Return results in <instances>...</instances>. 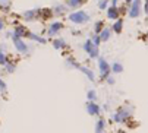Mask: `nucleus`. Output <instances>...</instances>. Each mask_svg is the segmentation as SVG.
Wrapping results in <instances>:
<instances>
[{
  "instance_id": "obj_1",
  "label": "nucleus",
  "mask_w": 148,
  "mask_h": 133,
  "mask_svg": "<svg viewBox=\"0 0 148 133\" xmlns=\"http://www.w3.org/2000/svg\"><path fill=\"white\" fill-rule=\"evenodd\" d=\"M69 19L73 22V24H84L90 19V16L84 12V10H79V12H73L69 15Z\"/></svg>"
},
{
  "instance_id": "obj_2",
  "label": "nucleus",
  "mask_w": 148,
  "mask_h": 133,
  "mask_svg": "<svg viewBox=\"0 0 148 133\" xmlns=\"http://www.w3.org/2000/svg\"><path fill=\"white\" fill-rule=\"evenodd\" d=\"M84 50H85L92 59L98 57V48H97V46H94V44H92L91 40H88L85 44H84Z\"/></svg>"
},
{
  "instance_id": "obj_3",
  "label": "nucleus",
  "mask_w": 148,
  "mask_h": 133,
  "mask_svg": "<svg viewBox=\"0 0 148 133\" xmlns=\"http://www.w3.org/2000/svg\"><path fill=\"white\" fill-rule=\"evenodd\" d=\"M139 13H141V2L139 0H134L132 8L129 10V15H131V18H136Z\"/></svg>"
},
{
  "instance_id": "obj_4",
  "label": "nucleus",
  "mask_w": 148,
  "mask_h": 133,
  "mask_svg": "<svg viewBox=\"0 0 148 133\" xmlns=\"http://www.w3.org/2000/svg\"><path fill=\"white\" fill-rule=\"evenodd\" d=\"M98 66H100V72H101V75H103V76H107L109 72H110V66H109V63L106 61L104 59H98Z\"/></svg>"
},
{
  "instance_id": "obj_5",
  "label": "nucleus",
  "mask_w": 148,
  "mask_h": 133,
  "mask_svg": "<svg viewBox=\"0 0 148 133\" xmlns=\"http://www.w3.org/2000/svg\"><path fill=\"white\" fill-rule=\"evenodd\" d=\"M128 117H129V111H128V110H125V108H122L119 113L114 114V121H125Z\"/></svg>"
},
{
  "instance_id": "obj_6",
  "label": "nucleus",
  "mask_w": 148,
  "mask_h": 133,
  "mask_svg": "<svg viewBox=\"0 0 148 133\" xmlns=\"http://www.w3.org/2000/svg\"><path fill=\"white\" fill-rule=\"evenodd\" d=\"M13 42H15V46L16 48L21 51V53H27L28 51V47H27V44L21 40V38H13Z\"/></svg>"
},
{
  "instance_id": "obj_7",
  "label": "nucleus",
  "mask_w": 148,
  "mask_h": 133,
  "mask_svg": "<svg viewBox=\"0 0 148 133\" xmlns=\"http://www.w3.org/2000/svg\"><path fill=\"white\" fill-rule=\"evenodd\" d=\"M87 110H88V113H90V114H92V116H95V114H98V113H100V107H98L95 102H92V101L87 104Z\"/></svg>"
},
{
  "instance_id": "obj_8",
  "label": "nucleus",
  "mask_w": 148,
  "mask_h": 133,
  "mask_svg": "<svg viewBox=\"0 0 148 133\" xmlns=\"http://www.w3.org/2000/svg\"><path fill=\"white\" fill-rule=\"evenodd\" d=\"M62 24H60V22H54V24H51L50 25V28H49V35H56L60 29H62Z\"/></svg>"
},
{
  "instance_id": "obj_9",
  "label": "nucleus",
  "mask_w": 148,
  "mask_h": 133,
  "mask_svg": "<svg viewBox=\"0 0 148 133\" xmlns=\"http://www.w3.org/2000/svg\"><path fill=\"white\" fill-rule=\"evenodd\" d=\"M117 16H119V10H117L116 6H112V8L107 9V18L109 19H117Z\"/></svg>"
},
{
  "instance_id": "obj_10",
  "label": "nucleus",
  "mask_w": 148,
  "mask_h": 133,
  "mask_svg": "<svg viewBox=\"0 0 148 133\" xmlns=\"http://www.w3.org/2000/svg\"><path fill=\"white\" fill-rule=\"evenodd\" d=\"M27 35V29L24 27H16L15 32H13V38H21V37H25Z\"/></svg>"
},
{
  "instance_id": "obj_11",
  "label": "nucleus",
  "mask_w": 148,
  "mask_h": 133,
  "mask_svg": "<svg viewBox=\"0 0 148 133\" xmlns=\"http://www.w3.org/2000/svg\"><path fill=\"white\" fill-rule=\"evenodd\" d=\"M40 13H41L40 10H28V12L24 13V18H25L27 20H32V19H34L35 16H38Z\"/></svg>"
},
{
  "instance_id": "obj_12",
  "label": "nucleus",
  "mask_w": 148,
  "mask_h": 133,
  "mask_svg": "<svg viewBox=\"0 0 148 133\" xmlns=\"http://www.w3.org/2000/svg\"><path fill=\"white\" fill-rule=\"evenodd\" d=\"M78 69H79V70H81L82 73H85V75H87V76H88V78H90L91 80L94 79V73H92V72H91L90 69H87V68H82V66H79Z\"/></svg>"
},
{
  "instance_id": "obj_13",
  "label": "nucleus",
  "mask_w": 148,
  "mask_h": 133,
  "mask_svg": "<svg viewBox=\"0 0 148 133\" xmlns=\"http://www.w3.org/2000/svg\"><path fill=\"white\" fill-rule=\"evenodd\" d=\"M109 37H110V29L106 28V29L101 31V35H100V40H101V41H107Z\"/></svg>"
},
{
  "instance_id": "obj_14",
  "label": "nucleus",
  "mask_w": 148,
  "mask_h": 133,
  "mask_svg": "<svg viewBox=\"0 0 148 133\" xmlns=\"http://www.w3.org/2000/svg\"><path fill=\"white\" fill-rule=\"evenodd\" d=\"M84 3V0H68V5L71 6V8H78V6H81Z\"/></svg>"
},
{
  "instance_id": "obj_15",
  "label": "nucleus",
  "mask_w": 148,
  "mask_h": 133,
  "mask_svg": "<svg viewBox=\"0 0 148 133\" xmlns=\"http://www.w3.org/2000/svg\"><path fill=\"white\" fill-rule=\"evenodd\" d=\"M53 46H54V48H63V47H65V41H63V40H56L54 42H53Z\"/></svg>"
},
{
  "instance_id": "obj_16",
  "label": "nucleus",
  "mask_w": 148,
  "mask_h": 133,
  "mask_svg": "<svg viewBox=\"0 0 148 133\" xmlns=\"http://www.w3.org/2000/svg\"><path fill=\"white\" fill-rule=\"evenodd\" d=\"M114 73H120L122 70H123V68H122V64H119V63H114L113 66H112V68H110Z\"/></svg>"
},
{
  "instance_id": "obj_17",
  "label": "nucleus",
  "mask_w": 148,
  "mask_h": 133,
  "mask_svg": "<svg viewBox=\"0 0 148 133\" xmlns=\"http://www.w3.org/2000/svg\"><path fill=\"white\" fill-rule=\"evenodd\" d=\"M103 129H104V120H98L95 132H97V133H101V132H103Z\"/></svg>"
},
{
  "instance_id": "obj_18",
  "label": "nucleus",
  "mask_w": 148,
  "mask_h": 133,
  "mask_svg": "<svg viewBox=\"0 0 148 133\" xmlns=\"http://www.w3.org/2000/svg\"><path fill=\"white\" fill-rule=\"evenodd\" d=\"M113 29L119 34L120 31H122V20H116V24H114V27H113Z\"/></svg>"
},
{
  "instance_id": "obj_19",
  "label": "nucleus",
  "mask_w": 148,
  "mask_h": 133,
  "mask_svg": "<svg viewBox=\"0 0 148 133\" xmlns=\"http://www.w3.org/2000/svg\"><path fill=\"white\" fill-rule=\"evenodd\" d=\"M28 37H29V38H32V40H35V41H40V42H46V40H44V38L37 37L35 34H28Z\"/></svg>"
},
{
  "instance_id": "obj_20",
  "label": "nucleus",
  "mask_w": 148,
  "mask_h": 133,
  "mask_svg": "<svg viewBox=\"0 0 148 133\" xmlns=\"http://www.w3.org/2000/svg\"><path fill=\"white\" fill-rule=\"evenodd\" d=\"M54 10H56V13H57V15H60V13H63V10H66V8L59 5V6H56V9H54Z\"/></svg>"
},
{
  "instance_id": "obj_21",
  "label": "nucleus",
  "mask_w": 148,
  "mask_h": 133,
  "mask_svg": "<svg viewBox=\"0 0 148 133\" xmlns=\"http://www.w3.org/2000/svg\"><path fill=\"white\" fill-rule=\"evenodd\" d=\"M101 28H103V22H97V24H95V32H97V34H100Z\"/></svg>"
},
{
  "instance_id": "obj_22",
  "label": "nucleus",
  "mask_w": 148,
  "mask_h": 133,
  "mask_svg": "<svg viewBox=\"0 0 148 133\" xmlns=\"http://www.w3.org/2000/svg\"><path fill=\"white\" fill-rule=\"evenodd\" d=\"M91 41H92V44H94V46H98V42H100L101 40H100V37H98V35H94V38H92Z\"/></svg>"
},
{
  "instance_id": "obj_23",
  "label": "nucleus",
  "mask_w": 148,
  "mask_h": 133,
  "mask_svg": "<svg viewBox=\"0 0 148 133\" xmlns=\"http://www.w3.org/2000/svg\"><path fill=\"white\" fill-rule=\"evenodd\" d=\"M107 3H109V0H101V2H100V9H104L106 6H107Z\"/></svg>"
},
{
  "instance_id": "obj_24",
  "label": "nucleus",
  "mask_w": 148,
  "mask_h": 133,
  "mask_svg": "<svg viewBox=\"0 0 148 133\" xmlns=\"http://www.w3.org/2000/svg\"><path fill=\"white\" fill-rule=\"evenodd\" d=\"M0 64H6V57L2 53H0Z\"/></svg>"
},
{
  "instance_id": "obj_25",
  "label": "nucleus",
  "mask_w": 148,
  "mask_h": 133,
  "mask_svg": "<svg viewBox=\"0 0 148 133\" xmlns=\"http://www.w3.org/2000/svg\"><path fill=\"white\" fill-rule=\"evenodd\" d=\"M0 89H2V91H3V92H5V91H6V85H5V83H3V80H2V79H0Z\"/></svg>"
},
{
  "instance_id": "obj_26",
  "label": "nucleus",
  "mask_w": 148,
  "mask_h": 133,
  "mask_svg": "<svg viewBox=\"0 0 148 133\" xmlns=\"http://www.w3.org/2000/svg\"><path fill=\"white\" fill-rule=\"evenodd\" d=\"M6 68H8V72H13L15 70V66L13 64H6Z\"/></svg>"
},
{
  "instance_id": "obj_27",
  "label": "nucleus",
  "mask_w": 148,
  "mask_h": 133,
  "mask_svg": "<svg viewBox=\"0 0 148 133\" xmlns=\"http://www.w3.org/2000/svg\"><path fill=\"white\" fill-rule=\"evenodd\" d=\"M88 98H90V100H94V98H95V92H94V91H90V92H88Z\"/></svg>"
},
{
  "instance_id": "obj_28",
  "label": "nucleus",
  "mask_w": 148,
  "mask_h": 133,
  "mask_svg": "<svg viewBox=\"0 0 148 133\" xmlns=\"http://www.w3.org/2000/svg\"><path fill=\"white\" fill-rule=\"evenodd\" d=\"M117 2H119V0H112V3H113V6H116V5H117Z\"/></svg>"
},
{
  "instance_id": "obj_29",
  "label": "nucleus",
  "mask_w": 148,
  "mask_h": 133,
  "mask_svg": "<svg viewBox=\"0 0 148 133\" xmlns=\"http://www.w3.org/2000/svg\"><path fill=\"white\" fill-rule=\"evenodd\" d=\"M2 29H3V22L0 20V31H2Z\"/></svg>"
},
{
  "instance_id": "obj_30",
  "label": "nucleus",
  "mask_w": 148,
  "mask_h": 133,
  "mask_svg": "<svg viewBox=\"0 0 148 133\" xmlns=\"http://www.w3.org/2000/svg\"><path fill=\"white\" fill-rule=\"evenodd\" d=\"M126 2H128V3H132V0H126Z\"/></svg>"
},
{
  "instance_id": "obj_31",
  "label": "nucleus",
  "mask_w": 148,
  "mask_h": 133,
  "mask_svg": "<svg viewBox=\"0 0 148 133\" xmlns=\"http://www.w3.org/2000/svg\"><path fill=\"white\" fill-rule=\"evenodd\" d=\"M122 133H125V132H122Z\"/></svg>"
}]
</instances>
